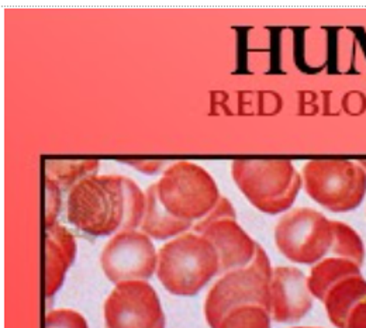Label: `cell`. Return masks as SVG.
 Segmentation results:
<instances>
[{
    "label": "cell",
    "instance_id": "6da1fadb",
    "mask_svg": "<svg viewBox=\"0 0 366 328\" xmlns=\"http://www.w3.org/2000/svg\"><path fill=\"white\" fill-rule=\"evenodd\" d=\"M219 274H222L219 252L202 234L183 233L158 251L157 277L175 296H196Z\"/></svg>",
    "mask_w": 366,
    "mask_h": 328
},
{
    "label": "cell",
    "instance_id": "7a4b0ae2",
    "mask_svg": "<svg viewBox=\"0 0 366 328\" xmlns=\"http://www.w3.org/2000/svg\"><path fill=\"white\" fill-rule=\"evenodd\" d=\"M126 214L123 175L93 174L74 185L66 199V217L86 234L106 237L122 230Z\"/></svg>",
    "mask_w": 366,
    "mask_h": 328
},
{
    "label": "cell",
    "instance_id": "3957f363",
    "mask_svg": "<svg viewBox=\"0 0 366 328\" xmlns=\"http://www.w3.org/2000/svg\"><path fill=\"white\" fill-rule=\"evenodd\" d=\"M231 174L251 204L267 214L289 210L303 187L302 175L292 161L237 159Z\"/></svg>",
    "mask_w": 366,
    "mask_h": 328
},
{
    "label": "cell",
    "instance_id": "277c9868",
    "mask_svg": "<svg viewBox=\"0 0 366 328\" xmlns=\"http://www.w3.org/2000/svg\"><path fill=\"white\" fill-rule=\"evenodd\" d=\"M155 184L164 209L193 226L204 219L222 199L213 177L190 161L174 162Z\"/></svg>",
    "mask_w": 366,
    "mask_h": 328
},
{
    "label": "cell",
    "instance_id": "5b68a950",
    "mask_svg": "<svg viewBox=\"0 0 366 328\" xmlns=\"http://www.w3.org/2000/svg\"><path fill=\"white\" fill-rule=\"evenodd\" d=\"M274 268L265 249L258 244L251 264L223 274L209 290L204 300V317L210 328L234 307L259 304L271 307V279Z\"/></svg>",
    "mask_w": 366,
    "mask_h": 328
},
{
    "label": "cell",
    "instance_id": "8992f818",
    "mask_svg": "<svg viewBox=\"0 0 366 328\" xmlns=\"http://www.w3.org/2000/svg\"><path fill=\"white\" fill-rule=\"evenodd\" d=\"M302 179L306 193L334 213L351 212L365 199V169L354 161H309L302 169Z\"/></svg>",
    "mask_w": 366,
    "mask_h": 328
},
{
    "label": "cell",
    "instance_id": "52a82bcc",
    "mask_svg": "<svg viewBox=\"0 0 366 328\" xmlns=\"http://www.w3.org/2000/svg\"><path fill=\"white\" fill-rule=\"evenodd\" d=\"M335 239V220L322 213L299 207L282 216L274 227L277 249L292 262L315 265L331 257Z\"/></svg>",
    "mask_w": 366,
    "mask_h": 328
},
{
    "label": "cell",
    "instance_id": "ba28073f",
    "mask_svg": "<svg viewBox=\"0 0 366 328\" xmlns=\"http://www.w3.org/2000/svg\"><path fill=\"white\" fill-rule=\"evenodd\" d=\"M158 252L151 237L138 230H120L103 247L100 265L106 278L117 284L148 281L157 272Z\"/></svg>",
    "mask_w": 366,
    "mask_h": 328
},
{
    "label": "cell",
    "instance_id": "9c48e42d",
    "mask_svg": "<svg viewBox=\"0 0 366 328\" xmlns=\"http://www.w3.org/2000/svg\"><path fill=\"white\" fill-rule=\"evenodd\" d=\"M104 328H162L165 316L155 289L147 281L120 282L103 307Z\"/></svg>",
    "mask_w": 366,
    "mask_h": 328
},
{
    "label": "cell",
    "instance_id": "30bf717a",
    "mask_svg": "<svg viewBox=\"0 0 366 328\" xmlns=\"http://www.w3.org/2000/svg\"><path fill=\"white\" fill-rule=\"evenodd\" d=\"M235 210L223 197L216 207L192 227L193 233L212 241L220 257L222 274L247 267L255 257L257 242L237 223Z\"/></svg>",
    "mask_w": 366,
    "mask_h": 328
},
{
    "label": "cell",
    "instance_id": "8fae6325",
    "mask_svg": "<svg viewBox=\"0 0 366 328\" xmlns=\"http://www.w3.org/2000/svg\"><path fill=\"white\" fill-rule=\"evenodd\" d=\"M313 294L307 277L293 267L274 268L271 279L269 313L276 323L302 320L313 307Z\"/></svg>",
    "mask_w": 366,
    "mask_h": 328
},
{
    "label": "cell",
    "instance_id": "7c38bea8",
    "mask_svg": "<svg viewBox=\"0 0 366 328\" xmlns=\"http://www.w3.org/2000/svg\"><path fill=\"white\" fill-rule=\"evenodd\" d=\"M76 254V242L72 233L61 226L54 224L46 229L44 257H46V297L54 296L62 286L69 267L74 264Z\"/></svg>",
    "mask_w": 366,
    "mask_h": 328
},
{
    "label": "cell",
    "instance_id": "4fadbf2b",
    "mask_svg": "<svg viewBox=\"0 0 366 328\" xmlns=\"http://www.w3.org/2000/svg\"><path fill=\"white\" fill-rule=\"evenodd\" d=\"M366 297V279L361 271L345 275L332 283L322 297L328 320L337 328H344L351 310Z\"/></svg>",
    "mask_w": 366,
    "mask_h": 328
},
{
    "label": "cell",
    "instance_id": "5bb4252c",
    "mask_svg": "<svg viewBox=\"0 0 366 328\" xmlns=\"http://www.w3.org/2000/svg\"><path fill=\"white\" fill-rule=\"evenodd\" d=\"M145 214L141 232L155 239H168L192 230L193 224L171 216L159 202L157 184L149 185L145 192Z\"/></svg>",
    "mask_w": 366,
    "mask_h": 328
},
{
    "label": "cell",
    "instance_id": "9a60e30c",
    "mask_svg": "<svg viewBox=\"0 0 366 328\" xmlns=\"http://www.w3.org/2000/svg\"><path fill=\"white\" fill-rule=\"evenodd\" d=\"M358 271H361V267L351 259L340 257H327L313 265L310 275L307 277L309 289L313 297L319 299L321 302L325 292L332 283L344 278L348 274Z\"/></svg>",
    "mask_w": 366,
    "mask_h": 328
},
{
    "label": "cell",
    "instance_id": "2e32d148",
    "mask_svg": "<svg viewBox=\"0 0 366 328\" xmlns=\"http://www.w3.org/2000/svg\"><path fill=\"white\" fill-rule=\"evenodd\" d=\"M97 161H46V175L54 179L62 190L76 185L81 179L97 174Z\"/></svg>",
    "mask_w": 366,
    "mask_h": 328
},
{
    "label": "cell",
    "instance_id": "e0dca14e",
    "mask_svg": "<svg viewBox=\"0 0 366 328\" xmlns=\"http://www.w3.org/2000/svg\"><path fill=\"white\" fill-rule=\"evenodd\" d=\"M271 313L259 304H244L229 310L214 328H271Z\"/></svg>",
    "mask_w": 366,
    "mask_h": 328
},
{
    "label": "cell",
    "instance_id": "ac0fdd59",
    "mask_svg": "<svg viewBox=\"0 0 366 328\" xmlns=\"http://www.w3.org/2000/svg\"><path fill=\"white\" fill-rule=\"evenodd\" d=\"M331 257L351 259L362 267L365 259V247L360 234L348 224L335 220V239Z\"/></svg>",
    "mask_w": 366,
    "mask_h": 328
},
{
    "label": "cell",
    "instance_id": "d6986e66",
    "mask_svg": "<svg viewBox=\"0 0 366 328\" xmlns=\"http://www.w3.org/2000/svg\"><path fill=\"white\" fill-rule=\"evenodd\" d=\"M123 185L126 193V214L122 230H137L141 227L145 214L147 197L132 178L123 177Z\"/></svg>",
    "mask_w": 366,
    "mask_h": 328
},
{
    "label": "cell",
    "instance_id": "ffe728a7",
    "mask_svg": "<svg viewBox=\"0 0 366 328\" xmlns=\"http://www.w3.org/2000/svg\"><path fill=\"white\" fill-rule=\"evenodd\" d=\"M61 187L51 178L44 177V226L46 229L56 224L61 210Z\"/></svg>",
    "mask_w": 366,
    "mask_h": 328
},
{
    "label": "cell",
    "instance_id": "44dd1931",
    "mask_svg": "<svg viewBox=\"0 0 366 328\" xmlns=\"http://www.w3.org/2000/svg\"><path fill=\"white\" fill-rule=\"evenodd\" d=\"M44 324L46 328H89L85 317L71 309H56L48 312Z\"/></svg>",
    "mask_w": 366,
    "mask_h": 328
},
{
    "label": "cell",
    "instance_id": "7402d4cb",
    "mask_svg": "<svg viewBox=\"0 0 366 328\" xmlns=\"http://www.w3.org/2000/svg\"><path fill=\"white\" fill-rule=\"evenodd\" d=\"M344 328H366V297L351 310Z\"/></svg>",
    "mask_w": 366,
    "mask_h": 328
},
{
    "label": "cell",
    "instance_id": "603a6c76",
    "mask_svg": "<svg viewBox=\"0 0 366 328\" xmlns=\"http://www.w3.org/2000/svg\"><path fill=\"white\" fill-rule=\"evenodd\" d=\"M130 167L137 168L139 172H144L147 175H154L161 172L165 168V162L159 161H141V162H129Z\"/></svg>",
    "mask_w": 366,
    "mask_h": 328
},
{
    "label": "cell",
    "instance_id": "cb8c5ba5",
    "mask_svg": "<svg viewBox=\"0 0 366 328\" xmlns=\"http://www.w3.org/2000/svg\"><path fill=\"white\" fill-rule=\"evenodd\" d=\"M358 164H360V165H361V167H362V168H364V169H365V172H366V161H360V162H358Z\"/></svg>",
    "mask_w": 366,
    "mask_h": 328
},
{
    "label": "cell",
    "instance_id": "d4e9b609",
    "mask_svg": "<svg viewBox=\"0 0 366 328\" xmlns=\"http://www.w3.org/2000/svg\"><path fill=\"white\" fill-rule=\"evenodd\" d=\"M292 328H319V327H292Z\"/></svg>",
    "mask_w": 366,
    "mask_h": 328
},
{
    "label": "cell",
    "instance_id": "484cf974",
    "mask_svg": "<svg viewBox=\"0 0 366 328\" xmlns=\"http://www.w3.org/2000/svg\"><path fill=\"white\" fill-rule=\"evenodd\" d=\"M162 328H165V327H162Z\"/></svg>",
    "mask_w": 366,
    "mask_h": 328
}]
</instances>
